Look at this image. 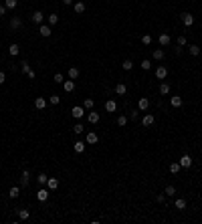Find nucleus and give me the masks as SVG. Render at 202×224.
Returning <instances> with one entry per match:
<instances>
[{
	"label": "nucleus",
	"mask_w": 202,
	"mask_h": 224,
	"mask_svg": "<svg viewBox=\"0 0 202 224\" xmlns=\"http://www.w3.org/2000/svg\"><path fill=\"white\" fill-rule=\"evenodd\" d=\"M71 115L75 117V119H81V117L85 115V107H83V105H75V107L71 109Z\"/></svg>",
	"instance_id": "obj_1"
},
{
	"label": "nucleus",
	"mask_w": 202,
	"mask_h": 224,
	"mask_svg": "<svg viewBox=\"0 0 202 224\" xmlns=\"http://www.w3.org/2000/svg\"><path fill=\"white\" fill-rule=\"evenodd\" d=\"M39 34H41V36H45V39H47V36H51V34H53L51 25H41L39 26Z\"/></svg>",
	"instance_id": "obj_2"
},
{
	"label": "nucleus",
	"mask_w": 202,
	"mask_h": 224,
	"mask_svg": "<svg viewBox=\"0 0 202 224\" xmlns=\"http://www.w3.org/2000/svg\"><path fill=\"white\" fill-rule=\"evenodd\" d=\"M156 77H158L160 81H164V79L168 77V67H164V65H160V67L156 69Z\"/></svg>",
	"instance_id": "obj_3"
},
{
	"label": "nucleus",
	"mask_w": 202,
	"mask_h": 224,
	"mask_svg": "<svg viewBox=\"0 0 202 224\" xmlns=\"http://www.w3.org/2000/svg\"><path fill=\"white\" fill-rule=\"evenodd\" d=\"M142 123H144V127H152V125L156 123V117L152 115V113H146L144 119H142Z\"/></svg>",
	"instance_id": "obj_4"
},
{
	"label": "nucleus",
	"mask_w": 202,
	"mask_h": 224,
	"mask_svg": "<svg viewBox=\"0 0 202 224\" xmlns=\"http://www.w3.org/2000/svg\"><path fill=\"white\" fill-rule=\"evenodd\" d=\"M182 25L184 26H192L194 25V16L190 12H182Z\"/></svg>",
	"instance_id": "obj_5"
},
{
	"label": "nucleus",
	"mask_w": 202,
	"mask_h": 224,
	"mask_svg": "<svg viewBox=\"0 0 202 224\" xmlns=\"http://www.w3.org/2000/svg\"><path fill=\"white\" fill-rule=\"evenodd\" d=\"M97 141H99V135H97L95 131H89L85 135V143H89V146H93V143H97Z\"/></svg>",
	"instance_id": "obj_6"
},
{
	"label": "nucleus",
	"mask_w": 202,
	"mask_h": 224,
	"mask_svg": "<svg viewBox=\"0 0 202 224\" xmlns=\"http://www.w3.org/2000/svg\"><path fill=\"white\" fill-rule=\"evenodd\" d=\"M37 200H39V202H47L49 200V190L47 188H41V190L37 192Z\"/></svg>",
	"instance_id": "obj_7"
},
{
	"label": "nucleus",
	"mask_w": 202,
	"mask_h": 224,
	"mask_svg": "<svg viewBox=\"0 0 202 224\" xmlns=\"http://www.w3.org/2000/svg\"><path fill=\"white\" fill-rule=\"evenodd\" d=\"M158 40H160V44H162V47H168V44L172 43V39H170L168 32H162V34L158 36Z\"/></svg>",
	"instance_id": "obj_8"
},
{
	"label": "nucleus",
	"mask_w": 202,
	"mask_h": 224,
	"mask_svg": "<svg viewBox=\"0 0 202 224\" xmlns=\"http://www.w3.org/2000/svg\"><path fill=\"white\" fill-rule=\"evenodd\" d=\"M20 26H22V18H20V16H12V18H10V28H20Z\"/></svg>",
	"instance_id": "obj_9"
},
{
	"label": "nucleus",
	"mask_w": 202,
	"mask_h": 224,
	"mask_svg": "<svg viewBox=\"0 0 202 224\" xmlns=\"http://www.w3.org/2000/svg\"><path fill=\"white\" fill-rule=\"evenodd\" d=\"M178 164H180V168H190V166H192V158H190V156H182Z\"/></svg>",
	"instance_id": "obj_10"
},
{
	"label": "nucleus",
	"mask_w": 202,
	"mask_h": 224,
	"mask_svg": "<svg viewBox=\"0 0 202 224\" xmlns=\"http://www.w3.org/2000/svg\"><path fill=\"white\" fill-rule=\"evenodd\" d=\"M47 188L51 192H55L59 188V180H57V178H49V180H47Z\"/></svg>",
	"instance_id": "obj_11"
},
{
	"label": "nucleus",
	"mask_w": 202,
	"mask_h": 224,
	"mask_svg": "<svg viewBox=\"0 0 202 224\" xmlns=\"http://www.w3.org/2000/svg\"><path fill=\"white\" fill-rule=\"evenodd\" d=\"M105 111H107V113H115V111H117V103L113 101V99H109V101L105 103Z\"/></svg>",
	"instance_id": "obj_12"
},
{
	"label": "nucleus",
	"mask_w": 202,
	"mask_h": 224,
	"mask_svg": "<svg viewBox=\"0 0 202 224\" xmlns=\"http://www.w3.org/2000/svg\"><path fill=\"white\" fill-rule=\"evenodd\" d=\"M43 12H41V10H37V12H34V14L33 16H30V20H33V22H34V25H43Z\"/></svg>",
	"instance_id": "obj_13"
},
{
	"label": "nucleus",
	"mask_w": 202,
	"mask_h": 224,
	"mask_svg": "<svg viewBox=\"0 0 202 224\" xmlns=\"http://www.w3.org/2000/svg\"><path fill=\"white\" fill-rule=\"evenodd\" d=\"M63 89H65L67 93H73L75 91V81H73V79L71 81H63Z\"/></svg>",
	"instance_id": "obj_14"
},
{
	"label": "nucleus",
	"mask_w": 202,
	"mask_h": 224,
	"mask_svg": "<svg viewBox=\"0 0 202 224\" xmlns=\"http://www.w3.org/2000/svg\"><path fill=\"white\" fill-rule=\"evenodd\" d=\"M87 119H89V123H97V121L101 119V115H99L97 111H93V109H91V111H89V115H87Z\"/></svg>",
	"instance_id": "obj_15"
},
{
	"label": "nucleus",
	"mask_w": 202,
	"mask_h": 224,
	"mask_svg": "<svg viewBox=\"0 0 202 224\" xmlns=\"http://www.w3.org/2000/svg\"><path fill=\"white\" fill-rule=\"evenodd\" d=\"M138 107H140V111H146V109L150 107V99L148 97H142L140 101H138Z\"/></svg>",
	"instance_id": "obj_16"
},
{
	"label": "nucleus",
	"mask_w": 202,
	"mask_h": 224,
	"mask_svg": "<svg viewBox=\"0 0 202 224\" xmlns=\"http://www.w3.org/2000/svg\"><path fill=\"white\" fill-rule=\"evenodd\" d=\"M73 150L77 151V154H83V151H85V141H75V143H73Z\"/></svg>",
	"instance_id": "obj_17"
},
{
	"label": "nucleus",
	"mask_w": 202,
	"mask_h": 224,
	"mask_svg": "<svg viewBox=\"0 0 202 224\" xmlns=\"http://www.w3.org/2000/svg\"><path fill=\"white\" fill-rule=\"evenodd\" d=\"M34 107H37V109H45V107H47V99H45V97H37V99H34Z\"/></svg>",
	"instance_id": "obj_18"
},
{
	"label": "nucleus",
	"mask_w": 202,
	"mask_h": 224,
	"mask_svg": "<svg viewBox=\"0 0 202 224\" xmlns=\"http://www.w3.org/2000/svg\"><path fill=\"white\" fill-rule=\"evenodd\" d=\"M16 214H18L20 220H29V218H30V212H29V210H22V208L16 210Z\"/></svg>",
	"instance_id": "obj_19"
},
{
	"label": "nucleus",
	"mask_w": 202,
	"mask_h": 224,
	"mask_svg": "<svg viewBox=\"0 0 202 224\" xmlns=\"http://www.w3.org/2000/svg\"><path fill=\"white\" fill-rule=\"evenodd\" d=\"M29 180H30V172H29V170H24V172H22V178H20V186L24 188V186L29 184Z\"/></svg>",
	"instance_id": "obj_20"
},
{
	"label": "nucleus",
	"mask_w": 202,
	"mask_h": 224,
	"mask_svg": "<svg viewBox=\"0 0 202 224\" xmlns=\"http://www.w3.org/2000/svg\"><path fill=\"white\" fill-rule=\"evenodd\" d=\"M57 22H59V14H55V12H53V14H49V16H47V25L55 26Z\"/></svg>",
	"instance_id": "obj_21"
},
{
	"label": "nucleus",
	"mask_w": 202,
	"mask_h": 224,
	"mask_svg": "<svg viewBox=\"0 0 202 224\" xmlns=\"http://www.w3.org/2000/svg\"><path fill=\"white\" fill-rule=\"evenodd\" d=\"M170 103H172V107H182V97H180V95H174V97L170 99Z\"/></svg>",
	"instance_id": "obj_22"
},
{
	"label": "nucleus",
	"mask_w": 202,
	"mask_h": 224,
	"mask_svg": "<svg viewBox=\"0 0 202 224\" xmlns=\"http://www.w3.org/2000/svg\"><path fill=\"white\" fill-rule=\"evenodd\" d=\"M8 53L12 55V57H16V55L20 53V47H18V44H16V43H12V44H10V47H8Z\"/></svg>",
	"instance_id": "obj_23"
},
{
	"label": "nucleus",
	"mask_w": 202,
	"mask_h": 224,
	"mask_svg": "<svg viewBox=\"0 0 202 224\" xmlns=\"http://www.w3.org/2000/svg\"><path fill=\"white\" fill-rule=\"evenodd\" d=\"M115 93L117 95H125V93H127V87H125L123 83H117L115 85Z\"/></svg>",
	"instance_id": "obj_24"
},
{
	"label": "nucleus",
	"mask_w": 202,
	"mask_h": 224,
	"mask_svg": "<svg viewBox=\"0 0 202 224\" xmlns=\"http://www.w3.org/2000/svg\"><path fill=\"white\" fill-rule=\"evenodd\" d=\"M73 8H75V12H77V14H81V12H85V2H75V6H73Z\"/></svg>",
	"instance_id": "obj_25"
},
{
	"label": "nucleus",
	"mask_w": 202,
	"mask_h": 224,
	"mask_svg": "<svg viewBox=\"0 0 202 224\" xmlns=\"http://www.w3.org/2000/svg\"><path fill=\"white\" fill-rule=\"evenodd\" d=\"M18 194H20V188H18V186H12V188H10V192H8L10 198H18Z\"/></svg>",
	"instance_id": "obj_26"
},
{
	"label": "nucleus",
	"mask_w": 202,
	"mask_h": 224,
	"mask_svg": "<svg viewBox=\"0 0 202 224\" xmlns=\"http://www.w3.org/2000/svg\"><path fill=\"white\" fill-rule=\"evenodd\" d=\"M121 69H123V71H131V69H134V63H131L130 59H125L123 63H121Z\"/></svg>",
	"instance_id": "obj_27"
},
{
	"label": "nucleus",
	"mask_w": 202,
	"mask_h": 224,
	"mask_svg": "<svg viewBox=\"0 0 202 224\" xmlns=\"http://www.w3.org/2000/svg\"><path fill=\"white\" fill-rule=\"evenodd\" d=\"M164 55H166V51H164V49H156L154 51V59H156V61H162Z\"/></svg>",
	"instance_id": "obj_28"
},
{
	"label": "nucleus",
	"mask_w": 202,
	"mask_h": 224,
	"mask_svg": "<svg viewBox=\"0 0 202 224\" xmlns=\"http://www.w3.org/2000/svg\"><path fill=\"white\" fill-rule=\"evenodd\" d=\"M188 51H190V55H192V57H198V55H200L198 44H190V47H188Z\"/></svg>",
	"instance_id": "obj_29"
},
{
	"label": "nucleus",
	"mask_w": 202,
	"mask_h": 224,
	"mask_svg": "<svg viewBox=\"0 0 202 224\" xmlns=\"http://www.w3.org/2000/svg\"><path fill=\"white\" fill-rule=\"evenodd\" d=\"M170 89H172V87H170L168 83H162V85H160V93H162V95H170Z\"/></svg>",
	"instance_id": "obj_30"
},
{
	"label": "nucleus",
	"mask_w": 202,
	"mask_h": 224,
	"mask_svg": "<svg viewBox=\"0 0 202 224\" xmlns=\"http://www.w3.org/2000/svg\"><path fill=\"white\" fill-rule=\"evenodd\" d=\"M93 105H95V101H93V99H85V101H83V107H85L87 111H91Z\"/></svg>",
	"instance_id": "obj_31"
},
{
	"label": "nucleus",
	"mask_w": 202,
	"mask_h": 224,
	"mask_svg": "<svg viewBox=\"0 0 202 224\" xmlns=\"http://www.w3.org/2000/svg\"><path fill=\"white\" fill-rule=\"evenodd\" d=\"M16 4H18V0H4V6H6L8 10L16 8Z\"/></svg>",
	"instance_id": "obj_32"
},
{
	"label": "nucleus",
	"mask_w": 202,
	"mask_h": 224,
	"mask_svg": "<svg viewBox=\"0 0 202 224\" xmlns=\"http://www.w3.org/2000/svg\"><path fill=\"white\" fill-rule=\"evenodd\" d=\"M79 77V69L77 67H71L69 69V79H77Z\"/></svg>",
	"instance_id": "obj_33"
},
{
	"label": "nucleus",
	"mask_w": 202,
	"mask_h": 224,
	"mask_svg": "<svg viewBox=\"0 0 202 224\" xmlns=\"http://www.w3.org/2000/svg\"><path fill=\"white\" fill-rule=\"evenodd\" d=\"M117 125L125 127V125H127V117H125V115H117Z\"/></svg>",
	"instance_id": "obj_34"
},
{
	"label": "nucleus",
	"mask_w": 202,
	"mask_h": 224,
	"mask_svg": "<svg viewBox=\"0 0 202 224\" xmlns=\"http://www.w3.org/2000/svg\"><path fill=\"white\" fill-rule=\"evenodd\" d=\"M73 131L77 133V135H81V133H83V131H85V125H83V123H77V125L73 127Z\"/></svg>",
	"instance_id": "obj_35"
},
{
	"label": "nucleus",
	"mask_w": 202,
	"mask_h": 224,
	"mask_svg": "<svg viewBox=\"0 0 202 224\" xmlns=\"http://www.w3.org/2000/svg\"><path fill=\"white\" fill-rule=\"evenodd\" d=\"M176 208H178V210H184V208H186V200H184V198H178V200H176Z\"/></svg>",
	"instance_id": "obj_36"
},
{
	"label": "nucleus",
	"mask_w": 202,
	"mask_h": 224,
	"mask_svg": "<svg viewBox=\"0 0 202 224\" xmlns=\"http://www.w3.org/2000/svg\"><path fill=\"white\" fill-rule=\"evenodd\" d=\"M170 172H172V174H178V172H180V164H178V161L170 164Z\"/></svg>",
	"instance_id": "obj_37"
},
{
	"label": "nucleus",
	"mask_w": 202,
	"mask_h": 224,
	"mask_svg": "<svg viewBox=\"0 0 202 224\" xmlns=\"http://www.w3.org/2000/svg\"><path fill=\"white\" fill-rule=\"evenodd\" d=\"M152 40H154V39H152V34H144V36H142V43H144L146 47H148V44H152Z\"/></svg>",
	"instance_id": "obj_38"
},
{
	"label": "nucleus",
	"mask_w": 202,
	"mask_h": 224,
	"mask_svg": "<svg viewBox=\"0 0 202 224\" xmlns=\"http://www.w3.org/2000/svg\"><path fill=\"white\" fill-rule=\"evenodd\" d=\"M47 180H49L47 174H39L37 176V182H39V184H47Z\"/></svg>",
	"instance_id": "obj_39"
},
{
	"label": "nucleus",
	"mask_w": 202,
	"mask_h": 224,
	"mask_svg": "<svg viewBox=\"0 0 202 224\" xmlns=\"http://www.w3.org/2000/svg\"><path fill=\"white\" fill-rule=\"evenodd\" d=\"M49 103H51V105H59V103H61V97H59V95H53V97H49Z\"/></svg>",
	"instance_id": "obj_40"
},
{
	"label": "nucleus",
	"mask_w": 202,
	"mask_h": 224,
	"mask_svg": "<svg viewBox=\"0 0 202 224\" xmlns=\"http://www.w3.org/2000/svg\"><path fill=\"white\" fill-rule=\"evenodd\" d=\"M164 194L166 196H174L176 194V188H174V186H166V192H164Z\"/></svg>",
	"instance_id": "obj_41"
},
{
	"label": "nucleus",
	"mask_w": 202,
	"mask_h": 224,
	"mask_svg": "<svg viewBox=\"0 0 202 224\" xmlns=\"http://www.w3.org/2000/svg\"><path fill=\"white\" fill-rule=\"evenodd\" d=\"M186 44H188L186 36H184V34H180V36H178V47H186Z\"/></svg>",
	"instance_id": "obj_42"
},
{
	"label": "nucleus",
	"mask_w": 202,
	"mask_h": 224,
	"mask_svg": "<svg viewBox=\"0 0 202 224\" xmlns=\"http://www.w3.org/2000/svg\"><path fill=\"white\" fill-rule=\"evenodd\" d=\"M63 81H65V79H63V75H61V73H55L53 83H61V85H63Z\"/></svg>",
	"instance_id": "obj_43"
},
{
	"label": "nucleus",
	"mask_w": 202,
	"mask_h": 224,
	"mask_svg": "<svg viewBox=\"0 0 202 224\" xmlns=\"http://www.w3.org/2000/svg\"><path fill=\"white\" fill-rule=\"evenodd\" d=\"M150 67H152V65H150V61H148V59H144V61H142V69H144V71H148Z\"/></svg>",
	"instance_id": "obj_44"
},
{
	"label": "nucleus",
	"mask_w": 202,
	"mask_h": 224,
	"mask_svg": "<svg viewBox=\"0 0 202 224\" xmlns=\"http://www.w3.org/2000/svg\"><path fill=\"white\" fill-rule=\"evenodd\" d=\"M22 71H24V73H29V71H30V65H29V61H22Z\"/></svg>",
	"instance_id": "obj_45"
},
{
	"label": "nucleus",
	"mask_w": 202,
	"mask_h": 224,
	"mask_svg": "<svg viewBox=\"0 0 202 224\" xmlns=\"http://www.w3.org/2000/svg\"><path fill=\"white\" fill-rule=\"evenodd\" d=\"M6 81V75H4V71H0V85Z\"/></svg>",
	"instance_id": "obj_46"
},
{
	"label": "nucleus",
	"mask_w": 202,
	"mask_h": 224,
	"mask_svg": "<svg viewBox=\"0 0 202 224\" xmlns=\"http://www.w3.org/2000/svg\"><path fill=\"white\" fill-rule=\"evenodd\" d=\"M6 10H8L6 6H2V4H0V16H4V14H6Z\"/></svg>",
	"instance_id": "obj_47"
},
{
	"label": "nucleus",
	"mask_w": 202,
	"mask_h": 224,
	"mask_svg": "<svg viewBox=\"0 0 202 224\" xmlns=\"http://www.w3.org/2000/svg\"><path fill=\"white\" fill-rule=\"evenodd\" d=\"M156 200H158V202H166V196H164V194H158V198H156Z\"/></svg>",
	"instance_id": "obj_48"
},
{
	"label": "nucleus",
	"mask_w": 202,
	"mask_h": 224,
	"mask_svg": "<svg viewBox=\"0 0 202 224\" xmlns=\"http://www.w3.org/2000/svg\"><path fill=\"white\" fill-rule=\"evenodd\" d=\"M26 75H29V79H34V77H37V73H34V71H29Z\"/></svg>",
	"instance_id": "obj_49"
},
{
	"label": "nucleus",
	"mask_w": 202,
	"mask_h": 224,
	"mask_svg": "<svg viewBox=\"0 0 202 224\" xmlns=\"http://www.w3.org/2000/svg\"><path fill=\"white\" fill-rule=\"evenodd\" d=\"M61 2H63V4H65V6H69V4H73V0H61Z\"/></svg>",
	"instance_id": "obj_50"
}]
</instances>
